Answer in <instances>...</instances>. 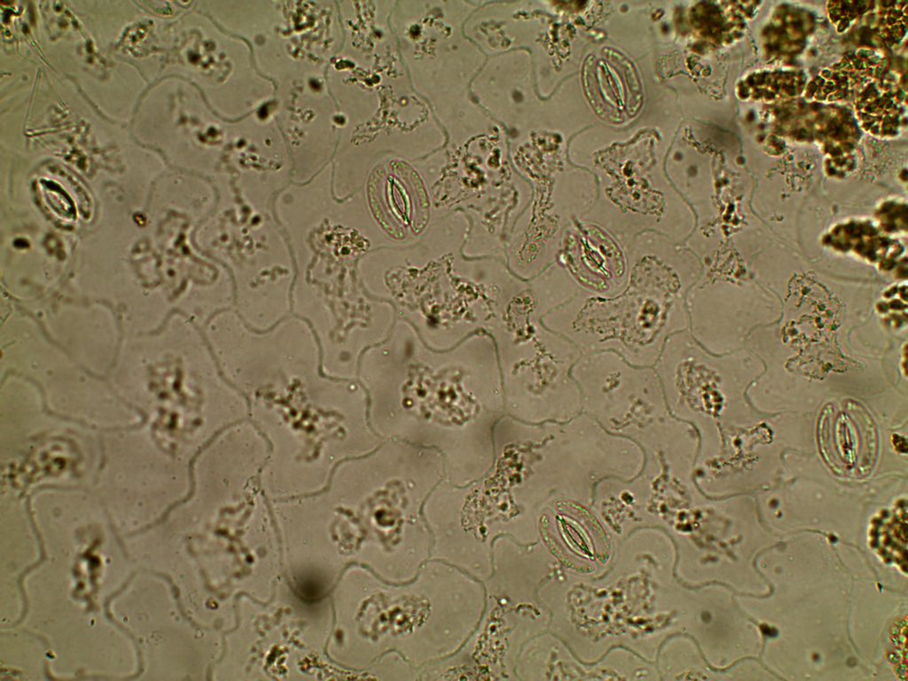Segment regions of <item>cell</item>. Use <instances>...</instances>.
I'll return each instance as SVG.
<instances>
[{"mask_svg":"<svg viewBox=\"0 0 908 681\" xmlns=\"http://www.w3.org/2000/svg\"><path fill=\"white\" fill-rule=\"evenodd\" d=\"M369 197L375 216L393 236L403 238L423 228L427 217L426 193L405 162L378 167L370 178Z\"/></svg>","mask_w":908,"mask_h":681,"instance_id":"6da1fadb","label":"cell"}]
</instances>
